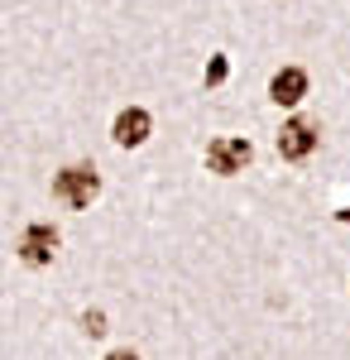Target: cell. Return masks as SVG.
<instances>
[{
    "mask_svg": "<svg viewBox=\"0 0 350 360\" xmlns=\"http://www.w3.org/2000/svg\"><path fill=\"white\" fill-rule=\"evenodd\" d=\"M307 96V72L302 68H278L269 82V101H278V106H297Z\"/></svg>",
    "mask_w": 350,
    "mask_h": 360,
    "instance_id": "8992f818",
    "label": "cell"
},
{
    "mask_svg": "<svg viewBox=\"0 0 350 360\" xmlns=\"http://www.w3.org/2000/svg\"><path fill=\"white\" fill-rule=\"evenodd\" d=\"M226 72H231V63H226V58H212V68H207V86H221V82H226Z\"/></svg>",
    "mask_w": 350,
    "mask_h": 360,
    "instance_id": "52a82bcc",
    "label": "cell"
},
{
    "mask_svg": "<svg viewBox=\"0 0 350 360\" xmlns=\"http://www.w3.org/2000/svg\"><path fill=\"white\" fill-rule=\"evenodd\" d=\"M96 193H101V178H96L91 164H72V168H63V173L53 178V197L63 202V207H72V212L91 207Z\"/></svg>",
    "mask_w": 350,
    "mask_h": 360,
    "instance_id": "6da1fadb",
    "label": "cell"
},
{
    "mask_svg": "<svg viewBox=\"0 0 350 360\" xmlns=\"http://www.w3.org/2000/svg\"><path fill=\"white\" fill-rule=\"evenodd\" d=\"M106 360H135V356H130V351H110Z\"/></svg>",
    "mask_w": 350,
    "mask_h": 360,
    "instance_id": "9c48e42d",
    "label": "cell"
},
{
    "mask_svg": "<svg viewBox=\"0 0 350 360\" xmlns=\"http://www.w3.org/2000/svg\"><path fill=\"white\" fill-rule=\"evenodd\" d=\"M317 139H322V125H317L312 115H293V120H283V130H278V154L293 159V164H302V159L317 149Z\"/></svg>",
    "mask_w": 350,
    "mask_h": 360,
    "instance_id": "3957f363",
    "label": "cell"
},
{
    "mask_svg": "<svg viewBox=\"0 0 350 360\" xmlns=\"http://www.w3.org/2000/svg\"><path fill=\"white\" fill-rule=\"evenodd\" d=\"M254 159V144L240 135H221L207 144V168L221 173V178H231V173H245V164Z\"/></svg>",
    "mask_w": 350,
    "mask_h": 360,
    "instance_id": "7a4b0ae2",
    "label": "cell"
},
{
    "mask_svg": "<svg viewBox=\"0 0 350 360\" xmlns=\"http://www.w3.org/2000/svg\"><path fill=\"white\" fill-rule=\"evenodd\" d=\"M53 250H58V231L48 221H34L25 236H20V259L34 264V269H39V264H48V259H53Z\"/></svg>",
    "mask_w": 350,
    "mask_h": 360,
    "instance_id": "277c9868",
    "label": "cell"
},
{
    "mask_svg": "<svg viewBox=\"0 0 350 360\" xmlns=\"http://www.w3.org/2000/svg\"><path fill=\"white\" fill-rule=\"evenodd\" d=\"M82 327H86L91 336H101V332H106V317H101V312H86V317H82Z\"/></svg>",
    "mask_w": 350,
    "mask_h": 360,
    "instance_id": "ba28073f",
    "label": "cell"
},
{
    "mask_svg": "<svg viewBox=\"0 0 350 360\" xmlns=\"http://www.w3.org/2000/svg\"><path fill=\"white\" fill-rule=\"evenodd\" d=\"M149 130H154V120H149V111L144 106H125V111L115 115V144H125V149H139L144 139H149Z\"/></svg>",
    "mask_w": 350,
    "mask_h": 360,
    "instance_id": "5b68a950",
    "label": "cell"
}]
</instances>
